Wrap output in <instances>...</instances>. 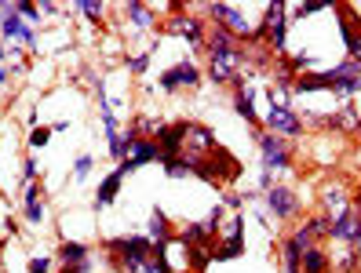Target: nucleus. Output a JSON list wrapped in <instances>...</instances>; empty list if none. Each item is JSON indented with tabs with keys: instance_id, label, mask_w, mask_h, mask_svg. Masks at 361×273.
Segmentation results:
<instances>
[{
	"instance_id": "f257e3e1",
	"label": "nucleus",
	"mask_w": 361,
	"mask_h": 273,
	"mask_svg": "<svg viewBox=\"0 0 361 273\" xmlns=\"http://www.w3.org/2000/svg\"><path fill=\"white\" fill-rule=\"evenodd\" d=\"M106 248L117 255V259H113V270H121V273H135L146 259L157 255V248L150 244V237H113V241H106Z\"/></svg>"
},
{
	"instance_id": "f03ea898",
	"label": "nucleus",
	"mask_w": 361,
	"mask_h": 273,
	"mask_svg": "<svg viewBox=\"0 0 361 273\" xmlns=\"http://www.w3.org/2000/svg\"><path fill=\"white\" fill-rule=\"evenodd\" d=\"M260 41H263L266 51H274V55L285 51V41H289V8H285V0H270L263 26H260Z\"/></svg>"
},
{
	"instance_id": "7ed1b4c3",
	"label": "nucleus",
	"mask_w": 361,
	"mask_h": 273,
	"mask_svg": "<svg viewBox=\"0 0 361 273\" xmlns=\"http://www.w3.org/2000/svg\"><path fill=\"white\" fill-rule=\"evenodd\" d=\"M204 11H208V19H215L230 37H237V41H260V26H252L244 19V11L230 8V4H208Z\"/></svg>"
},
{
	"instance_id": "20e7f679",
	"label": "nucleus",
	"mask_w": 361,
	"mask_h": 273,
	"mask_svg": "<svg viewBox=\"0 0 361 273\" xmlns=\"http://www.w3.org/2000/svg\"><path fill=\"white\" fill-rule=\"evenodd\" d=\"M260 157H263V172H285L292 168V150L281 135H270V132H260Z\"/></svg>"
},
{
	"instance_id": "39448f33",
	"label": "nucleus",
	"mask_w": 361,
	"mask_h": 273,
	"mask_svg": "<svg viewBox=\"0 0 361 273\" xmlns=\"http://www.w3.org/2000/svg\"><path fill=\"white\" fill-rule=\"evenodd\" d=\"M0 37L11 44V41H19L26 48H37V30L30 22H22L19 19V11L15 4H0Z\"/></svg>"
},
{
	"instance_id": "423d86ee",
	"label": "nucleus",
	"mask_w": 361,
	"mask_h": 273,
	"mask_svg": "<svg viewBox=\"0 0 361 273\" xmlns=\"http://www.w3.org/2000/svg\"><path fill=\"white\" fill-rule=\"evenodd\" d=\"M244 62H248V51H244V48L223 51V55H208V77H212V84H226V81H237Z\"/></svg>"
},
{
	"instance_id": "0eeeda50",
	"label": "nucleus",
	"mask_w": 361,
	"mask_h": 273,
	"mask_svg": "<svg viewBox=\"0 0 361 273\" xmlns=\"http://www.w3.org/2000/svg\"><path fill=\"white\" fill-rule=\"evenodd\" d=\"M219 237H223V244H219V248H212V259H215V263L237 259V255L244 252V215L237 212L234 219H230V226L219 233Z\"/></svg>"
},
{
	"instance_id": "6e6552de",
	"label": "nucleus",
	"mask_w": 361,
	"mask_h": 273,
	"mask_svg": "<svg viewBox=\"0 0 361 273\" xmlns=\"http://www.w3.org/2000/svg\"><path fill=\"white\" fill-rule=\"evenodd\" d=\"M153 161H161V146L153 139H143L139 135L135 142H132V150H128V157L117 164L124 175H132V172H139V168H146V164H153Z\"/></svg>"
},
{
	"instance_id": "1a4fd4ad",
	"label": "nucleus",
	"mask_w": 361,
	"mask_h": 273,
	"mask_svg": "<svg viewBox=\"0 0 361 273\" xmlns=\"http://www.w3.org/2000/svg\"><path fill=\"white\" fill-rule=\"evenodd\" d=\"M168 30L175 33V37H183L186 44H193V48H204V22L201 19H193V15H183L179 11V4L172 8V19H168Z\"/></svg>"
},
{
	"instance_id": "9d476101",
	"label": "nucleus",
	"mask_w": 361,
	"mask_h": 273,
	"mask_svg": "<svg viewBox=\"0 0 361 273\" xmlns=\"http://www.w3.org/2000/svg\"><path fill=\"white\" fill-rule=\"evenodd\" d=\"M263 124L270 128V135H281V139H300L303 135V121H300L295 110H274L270 106Z\"/></svg>"
},
{
	"instance_id": "9b49d317",
	"label": "nucleus",
	"mask_w": 361,
	"mask_h": 273,
	"mask_svg": "<svg viewBox=\"0 0 361 273\" xmlns=\"http://www.w3.org/2000/svg\"><path fill=\"white\" fill-rule=\"evenodd\" d=\"M263 197H266V208H270V212H274L277 219L300 215V193L289 190V186H270Z\"/></svg>"
},
{
	"instance_id": "f8f14e48",
	"label": "nucleus",
	"mask_w": 361,
	"mask_h": 273,
	"mask_svg": "<svg viewBox=\"0 0 361 273\" xmlns=\"http://www.w3.org/2000/svg\"><path fill=\"white\" fill-rule=\"evenodd\" d=\"M201 84V70L193 62H175L168 73H161V91H179V88H197Z\"/></svg>"
},
{
	"instance_id": "ddd939ff",
	"label": "nucleus",
	"mask_w": 361,
	"mask_h": 273,
	"mask_svg": "<svg viewBox=\"0 0 361 273\" xmlns=\"http://www.w3.org/2000/svg\"><path fill=\"white\" fill-rule=\"evenodd\" d=\"M358 219H361V208L351 204L343 215H336V219L329 223V237L340 241V244H351V241H354V230H358Z\"/></svg>"
},
{
	"instance_id": "4468645a",
	"label": "nucleus",
	"mask_w": 361,
	"mask_h": 273,
	"mask_svg": "<svg viewBox=\"0 0 361 273\" xmlns=\"http://www.w3.org/2000/svg\"><path fill=\"white\" fill-rule=\"evenodd\" d=\"M172 241H175V233H172V226H168V215H164V208L153 204V212H150V244H153L157 252H164Z\"/></svg>"
},
{
	"instance_id": "2eb2a0df",
	"label": "nucleus",
	"mask_w": 361,
	"mask_h": 273,
	"mask_svg": "<svg viewBox=\"0 0 361 273\" xmlns=\"http://www.w3.org/2000/svg\"><path fill=\"white\" fill-rule=\"evenodd\" d=\"M124 172L121 168H113V172L102 179V186H99V193H95V212H102V208H110L113 201H117V193H121V186H124Z\"/></svg>"
},
{
	"instance_id": "dca6fc26",
	"label": "nucleus",
	"mask_w": 361,
	"mask_h": 273,
	"mask_svg": "<svg viewBox=\"0 0 361 273\" xmlns=\"http://www.w3.org/2000/svg\"><path fill=\"white\" fill-rule=\"evenodd\" d=\"M204 48H208V55H223V51L241 48V41H237V37H230L223 26H212V30L204 33Z\"/></svg>"
},
{
	"instance_id": "f3484780",
	"label": "nucleus",
	"mask_w": 361,
	"mask_h": 273,
	"mask_svg": "<svg viewBox=\"0 0 361 273\" xmlns=\"http://www.w3.org/2000/svg\"><path fill=\"white\" fill-rule=\"evenodd\" d=\"M234 110H237V113H241L248 124H263V121H260V113H255V88H248V84H237Z\"/></svg>"
},
{
	"instance_id": "a211bd4d",
	"label": "nucleus",
	"mask_w": 361,
	"mask_h": 273,
	"mask_svg": "<svg viewBox=\"0 0 361 273\" xmlns=\"http://www.w3.org/2000/svg\"><path fill=\"white\" fill-rule=\"evenodd\" d=\"M22 215H26V223H33V226H41V223H44V197H41V190H37V186H26Z\"/></svg>"
},
{
	"instance_id": "6ab92c4d",
	"label": "nucleus",
	"mask_w": 361,
	"mask_h": 273,
	"mask_svg": "<svg viewBox=\"0 0 361 273\" xmlns=\"http://www.w3.org/2000/svg\"><path fill=\"white\" fill-rule=\"evenodd\" d=\"M59 259H62V266H73V263H84V259H92V248L81 241H62L59 244Z\"/></svg>"
},
{
	"instance_id": "aec40b11",
	"label": "nucleus",
	"mask_w": 361,
	"mask_h": 273,
	"mask_svg": "<svg viewBox=\"0 0 361 273\" xmlns=\"http://www.w3.org/2000/svg\"><path fill=\"white\" fill-rule=\"evenodd\" d=\"M329 255L321 248H306L303 252V263H300V273H329Z\"/></svg>"
},
{
	"instance_id": "412c9836",
	"label": "nucleus",
	"mask_w": 361,
	"mask_h": 273,
	"mask_svg": "<svg viewBox=\"0 0 361 273\" xmlns=\"http://www.w3.org/2000/svg\"><path fill=\"white\" fill-rule=\"evenodd\" d=\"M124 15L132 19L139 30H153V26H157V19H153V11L150 8H143L139 4V0H132V4H124Z\"/></svg>"
},
{
	"instance_id": "4be33fe9",
	"label": "nucleus",
	"mask_w": 361,
	"mask_h": 273,
	"mask_svg": "<svg viewBox=\"0 0 361 273\" xmlns=\"http://www.w3.org/2000/svg\"><path fill=\"white\" fill-rule=\"evenodd\" d=\"M135 273H175V266L168 263V255H164V252H157L153 259H146V263L139 266Z\"/></svg>"
},
{
	"instance_id": "5701e85b",
	"label": "nucleus",
	"mask_w": 361,
	"mask_h": 273,
	"mask_svg": "<svg viewBox=\"0 0 361 273\" xmlns=\"http://www.w3.org/2000/svg\"><path fill=\"white\" fill-rule=\"evenodd\" d=\"M15 11H19V19L22 22H30L33 26V30H37V26H41V8H37V4H30V0H19V4H15Z\"/></svg>"
},
{
	"instance_id": "b1692460",
	"label": "nucleus",
	"mask_w": 361,
	"mask_h": 273,
	"mask_svg": "<svg viewBox=\"0 0 361 273\" xmlns=\"http://www.w3.org/2000/svg\"><path fill=\"white\" fill-rule=\"evenodd\" d=\"M77 11H81L84 19H92V22L102 19V4H99V0H77Z\"/></svg>"
},
{
	"instance_id": "393cba45",
	"label": "nucleus",
	"mask_w": 361,
	"mask_h": 273,
	"mask_svg": "<svg viewBox=\"0 0 361 273\" xmlns=\"http://www.w3.org/2000/svg\"><path fill=\"white\" fill-rule=\"evenodd\" d=\"M48 139H51V128H33V132H30V150L48 146Z\"/></svg>"
},
{
	"instance_id": "a878e982",
	"label": "nucleus",
	"mask_w": 361,
	"mask_h": 273,
	"mask_svg": "<svg viewBox=\"0 0 361 273\" xmlns=\"http://www.w3.org/2000/svg\"><path fill=\"white\" fill-rule=\"evenodd\" d=\"M124 62H128L132 73H146L150 70V51H143V55H135V59H124Z\"/></svg>"
},
{
	"instance_id": "bb28decb",
	"label": "nucleus",
	"mask_w": 361,
	"mask_h": 273,
	"mask_svg": "<svg viewBox=\"0 0 361 273\" xmlns=\"http://www.w3.org/2000/svg\"><path fill=\"white\" fill-rule=\"evenodd\" d=\"M329 4H321V0H311V4H303V8H295L292 11V19H306V15H314V11H325Z\"/></svg>"
},
{
	"instance_id": "cd10ccee",
	"label": "nucleus",
	"mask_w": 361,
	"mask_h": 273,
	"mask_svg": "<svg viewBox=\"0 0 361 273\" xmlns=\"http://www.w3.org/2000/svg\"><path fill=\"white\" fill-rule=\"evenodd\" d=\"M306 66H314V55H311V51H295V55H292V70L300 73Z\"/></svg>"
},
{
	"instance_id": "c85d7f7f",
	"label": "nucleus",
	"mask_w": 361,
	"mask_h": 273,
	"mask_svg": "<svg viewBox=\"0 0 361 273\" xmlns=\"http://www.w3.org/2000/svg\"><path fill=\"white\" fill-rule=\"evenodd\" d=\"M33 182H37V161L26 157V164H22V186H33Z\"/></svg>"
},
{
	"instance_id": "c756f323",
	"label": "nucleus",
	"mask_w": 361,
	"mask_h": 273,
	"mask_svg": "<svg viewBox=\"0 0 361 273\" xmlns=\"http://www.w3.org/2000/svg\"><path fill=\"white\" fill-rule=\"evenodd\" d=\"M73 175H77V182L92 175V157H77V164H73Z\"/></svg>"
},
{
	"instance_id": "7c9ffc66",
	"label": "nucleus",
	"mask_w": 361,
	"mask_h": 273,
	"mask_svg": "<svg viewBox=\"0 0 361 273\" xmlns=\"http://www.w3.org/2000/svg\"><path fill=\"white\" fill-rule=\"evenodd\" d=\"M59 273H92V259H84V263H73V266H62Z\"/></svg>"
},
{
	"instance_id": "2f4dec72",
	"label": "nucleus",
	"mask_w": 361,
	"mask_h": 273,
	"mask_svg": "<svg viewBox=\"0 0 361 273\" xmlns=\"http://www.w3.org/2000/svg\"><path fill=\"white\" fill-rule=\"evenodd\" d=\"M51 270V259H30V273H48Z\"/></svg>"
},
{
	"instance_id": "473e14b6",
	"label": "nucleus",
	"mask_w": 361,
	"mask_h": 273,
	"mask_svg": "<svg viewBox=\"0 0 361 273\" xmlns=\"http://www.w3.org/2000/svg\"><path fill=\"white\" fill-rule=\"evenodd\" d=\"M347 55H351V59L358 62V66H361V33L354 37V44H351V48H347Z\"/></svg>"
},
{
	"instance_id": "72a5a7b5",
	"label": "nucleus",
	"mask_w": 361,
	"mask_h": 273,
	"mask_svg": "<svg viewBox=\"0 0 361 273\" xmlns=\"http://www.w3.org/2000/svg\"><path fill=\"white\" fill-rule=\"evenodd\" d=\"M41 15H59V4H55V0H44V4H41Z\"/></svg>"
},
{
	"instance_id": "f704fd0d",
	"label": "nucleus",
	"mask_w": 361,
	"mask_h": 273,
	"mask_svg": "<svg viewBox=\"0 0 361 273\" xmlns=\"http://www.w3.org/2000/svg\"><path fill=\"white\" fill-rule=\"evenodd\" d=\"M351 248L361 255V219H358V230H354V241H351Z\"/></svg>"
},
{
	"instance_id": "c9c22d12",
	"label": "nucleus",
	"mask_w": 361,
	"mask_h": 273,
	"mask_svg": "<svg viewBox=\"0 0 361 273\" xmlns=\"http://www.w3.org/2000/svg\"><path fill=\"white\" fill-rule=\"evenodd\" d=\"M0 84H8V66H4V44H0Z\"/></svg>"
},
{
	"instance_id": "e433bc0d",
	"label": "nucleus",
	"mask_w": 361,
	"mask_h": 273,
	"mask_svg": "<svg viewBox=\"0 0 361 273\" xmlns=\"http://www.w3.org/2000/svg\"><path fill=\"white\" fill-rule=\"evenodd\" d=\"M0 223H4V219H0Z\"/></svg>"
}]
</instances>
